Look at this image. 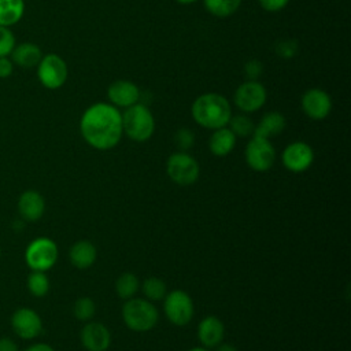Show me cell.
Wrapping results in <instances>:
<instances>
[{
  "label": "cell",
  "mask_w": 351,
  "mask_h": 351,
  "mask_svg": "<svg viewBox=\"0 0 351 351\" xmlns=\"http://www.w3.org/2000/svg\"><path fill=\"white\" fill-rule=\"evenodd\" d=\"M80 130L90 147L100 151L111 149L119 143L123 133L122 115L112 104H92L81 117Z\"/></svg>",
  "instance_id": "6da1fadb"
},
{
  "label": "cell",
  "mask_w": 351,
  "mask_h": 351,
  "mask_svg": "<svg viewBox=\"0 0 351 351\" xmlns=\"http://www.w3.org/2000/svg\"><path fill=\"white\" fill-rule=\"evenodd\" d=\"M191 112L197 125L211 130L226 126L232 117L230 103L219 93L200 95L195 99Z\"/></svg>",
  "instance_id": "7a4b0ae2"
},
{
  "label": "cell",
  "mask_w": 351,
  "mask_h": 351,
  "mask_svg": "<svg viewBox=\"0 0 351 351\" xmlns=\"http://www.w3.org/2000/svg\"><path fill=\"white\" fill-rule=\"evenodd\" d=\"M122 319L134 332L151 330L159 319V313L152 302L140 298H130L122 306Z\"/></svg>",
  "instance_id": "3957f363"
},
{
  "label": "cell",
  "mask_w": 351,
  "mask_h": 351,
  "mask_svg": "<svg viewBox=\"0 0 351 351\" xmlns=\"http://www.w3.org/2000/svg\"><path fill=\"white\" fill-rule=\"evenodd\" d=\"M122 115V130L133 141L143 143L151 138L155 130V119L152 112L144 104H133L128 107Z\"/></svg>",
  "instance_id": "277c9868"
},
{
  "label": "cell",
  "mask_w": 351,
  "mask_h": 351,
  "mask_svg": "<svg viewBox=\"0 0 351 351\" xmlns=\"http://www.w3.org/2000/svg\"><path fill=\"white\" fill-rule=\"evenodd\" d=\"M166 171L169 178L178 185H192L197 181L200 167L197 160L188 152H174L166 162Z\"/></svg>",
  "instance_id": "5b68a950"
},
{
  "label": "cell",
  "mask_w": 351,
  "mask_h": 351,
  "mask_svg": "<svg viewBox=\"0 0 351 351\" xmlns=\"http://www.w3.org/2000/svg\"><path fill=\"white\" fill-rule=\"evenodd\" d=\"M58 245L48 237L34 239L25 251V261L32 270L47 271L58 261Z\"/></svg>",
  "instance_id": "8992f818"
},
{
  "label": "cell",
  "mask_w": 351,
  "mask_h": 351,
  "mask_svg": "<svg viewBox=\"0 0 351 351\" xmlns=\"http://www.w3.org/2000/svg\"><path fill=\"white\" fill-rule=\"evenodd\" d=\"M69 75V69L63 58L58 53L43 55L37 64V77L40 84L47 89H59L64 85Z\"/></svg>",
  "instance_id": "52a82bcc"
},
{
  "label": "cell",
  "mask_w": 351,
  "mask_h": 351,
  "mask_svg": "<svg viewBox=\"0 0 351 351\" xmlns=\"http://www.w3.org/2000/svg\"><path fill=\"white\" fill-rule=\"evenodd\" d=\"M163 310L167 319L176 326H184L191 322L195 313L192 298L182 289H174L165 296Z\"/></svg>",
  "instance_id": "ba28073f"
},
{
  "label": "cell",
  "mask_w": 351,
  "mask_h": 351,
  "mask_svg": "<svg viewBox=\"0 0 351 351\" xmlns=\"http://www.w3.org/2000/svg\"><path fill=\"white\" fill-rule=\"evenodd\" d=\"M247 165L258 173L271 169L276 160V149L269 138L252 136L244 151Z\"/></svg>",
  "instance_id": "9c48e42d"
},
{
  "label": "cell",
  "mask_w": 351,
  "mask_h": 351,
  "mask_svg": "<svg viewBox=\"0 0 351 351\" xmlns=\"http://www.w3.org/2000/svg\"><path fill=\"white\" fill-rule=\"evenodd\" d=\"M266 89L256 80H248L237 86L234 92V104L244 112H255L266 103Z\"/></svg>",
  "instance_id": "30bf717a"
},
{
  "label": "cell",
  "mask_w": 351,
  "mask_h": 351,
  "mask_svg": "<svg viewBox=\"0 0 351 351\" xmlns=\"http://www.w3.org/2000/svg\"><path fill=\"white\" fill-rule=\"evenodd\" d=\"M313 160L314 151L304 141H293L288 144L281 154L282 165L292 173L306 171L313 165Z\"/></svg>",
  "instance_id": "8fae6325"
},
{
  "label": "cell",
  "mask_w": 351,
  "mask_h": 351,
  "mask_svg": "<svg viewBox=\"0 0 351 351\" xmlns=\"http://www.w3.org/2000/svg\"><path fill=\"white\" fill-rule=\"evenodd\" d=\"M12 330L25 340L37 337L43 330V322L40 315L27 307L18 308L11 317Z\"/></svg>",
  "instance_id": "7c38bea8"
},
{
  "label": "cell",
  "mask_w": 351,
  "mask_h": 351,
  "mask_svg": "<svg viewBox=\"0 0 351 351\" xmlns=\"http://www.w3.org/2000/svg\"><path fill=\"white\" fill-rule=\"evenodd\" d=\"M302 110L310 119L321 121L329 115L332 110V99L325 90L311 88L302 96Z\"/></svg>",
  "instance_id": "4fadbf2b"
},
{
  "label": "cell",
  "mask_w": 351,
  "mask_h": 351,
  "mask_svg": "<svg viewBox=\"0 0 351 351\" xmlns=\"http://www.w3.org/2000/svg\"><path fill=\"white\" fill-rule=\"evenodd\" d=\"M81 343L86 351H106L111 344V333L106 325L89 322L81 329Z\"/></svg>",
  "instance_id": "5bb4252c"
},
{
  "label": "cell",
  "mask_w": 351,
  "mask_h": 351,
  "mask_svg": "<svg viewBox=\"0 0 351 351\" xmlns=\"http://www.w3.org/2000/svg\"><path fill=\"white\" fill-rule=\"evenodd\" d=\"M107 96L114 106L128 108L138 101L140 90L137 85L133 84L132 81L118 80L108 86Z\"/></svg>",
  "instance_id": "9a60e30c"
},
{
  "label": "cell",
  "mask_w": 351,
  "mask_h": 351,
  "mask_svg": "<svg viewBox=\"0 0 351 351\" xmlns=\"http://www.w3.org/2000/svg\"><path fill=\"white\" fill-rule=\"evenodd\" d=\"M225 336L223 322L214 317H204L197 326V339L206 348H215L219 343H222Z\"/></svg>",
  "instance_id": "2e32d148"
},
{
  "label": "cell",
  "mask_w": 351,
  "mask_h": 351,
  "mask_svg": "<svg viewBox=\"0 0 351 351\" xmlns=\"http://www.w3.org/2000/svg\"><path fill=\"white\" fill-rule=\"evenodd\" d=\"M18 211L26 221H37L45 211V200L37 191L29 189L22 192L18 199Z\"/></svg>",
  "instance_id": "e0dca14e"
},
{
  "label": "cell",
  "mask_w": 351,
  "mask_h": 351,
  "mask_svg": "<svg viewBox=\"0 0 351 351\" xmlns=\"http://www.w3.org/2000/svg\"><path fill=\"white\" fill-rule=\"evenodd\" d=\"M10 58L14 64H16L21 69H33L37 67L43 58V52L40 47L34 43H21L15 44L14 49L10 53Z\"/></svg>",
  "instance_id": "ac0fdd59"
},
{
  "label": "cell",
  "mask_w": 351,
  "mask_h": 351,
  "mask_svg": "<svg viewBox=\"0 0 351 351\" xmlns=\"http://www.w3.org/2000/svg\"><path fill=\"white\" fill-rule=\"evenodd\" d=\"M69 258L74 267L84 270L95 263L97 258V250L93 243L88 240H80L71 245Z\"/></svg>",
  "instance_id": "d6986e66"
},
{
  "label": "cell",
  "mask_w": 351,
  "mask_h": 351,
  "mask_svg": "<svg viewBox=\"0 0 351 351\" xmlns=\"http://www.w3.org/2000/svg\"><path fill=\"white\" fill-rule=\"evenodd\" d=\"M285 125H287V121L281 112L270 111V112H266L261 118L259 123L254 129L252 136L262 137V138H270L273 136H278L285 129Z\"/></svg>",
  "instance_id": "ffe728a7"
},
{
  "label": "cell",
  "mask_w": 351,
  "mask_h": 351,
  "mask_svg": "<svg viewBox=\"0 0 351 351\" xmlns=\"http://www.w3.org/2000/svg\"><path fill=\"white\" fill-rule=\"evenodd\" d=\"M234 145H236V136L226 126L215 129L208 140V148L211 154L215 156L229 155L233 151Z\"/></svg>",
  "instance_id": "44dd1931"
},
{
  "label": "cell",
  "mask_w": 351,
  "mask_h": 351,
  "mask_svg": "<svg viewBox=\"0 0 351 351\" xmlns=\"http://www.w3.org/2000/svg\"><path fill=\"white\" fill-rule=\"evenodd\" d=\"M25 0H0V25L11 27L25 14Z\"/></svg>",
  "instance_id": "7402d4cb"
},
{
  "label": "cell",
  "mask_w": 351,
  "mask_h": 351,
  "mask_svg": "<svg viewBox=\"0 0 351 351\" xmlns=\"http://www.w3.org/2000/svg\"><path fill=\"white\" fill-rule=\"evenodd\" d=\"M140 288V281L133 273H123L115 281V291L121 299L133 298Z\"/></svg>",
  "instance_id": "603a6c76"
},
{
  "label": "cell",
  "mask_w": 351,
  "mask_h": 351,
  "mask_svg": "<svg viewBox=\"0 0 351 351\" xmlns=\"http://www.w3.org/2000/svg\"><path fill=\"white\" fill-rule=\"evenodd\" d=\"M203 4L210 14L226 18L239 10L241 0H203Z\"/></svg>",
  "instance_id": "cb8c5ba5"
},
{
  "label": "cell",
  "mask_w": 351,
  "mask_h": 351,
  "mask_svg": "<svg viewBox=\"0 0 351 351\" xmlns=\"http://www.w3.org/2000/svg\"><path fill=\"white\" fill-rule=\"evenodd\" d=\"M143 293L145 295L147 300L159 302L165 299L167 288L165 281L160 280L159 277H148L143 282Z\"/></svg>",
  "instance_id": "d4e9b609"
},
{
  "label": "cell",
  "mask_w": 351,
  "mask_h": 351,
  "mask_svg": "<svg viewBox=\"0 0 351 351\" xmlns=\"http://www.w3.org/2000/svg\"><path fill=\"white\" fill-rule=\"evenodd\" d=\"M27 288L33 296H37V298L45 296L49 291V280L45 271L32 270V273L27 277Z\"/></svg>",
  "instance_id": "484cf974"
},
{
  "label": "cell",
  "mask_w": 351,
  "mask_h": 351,
  "mask_svg": "<svg viewBox=\"0 0 351 351\" xmlns=\"http://www.w3.org/2000/svg\"><path fill=\"white\" fill-rule=\"evenodd\" d=\"M230 125V130L233 132V134L236 137H248L251 134H254V129H255V125L252 122V119L247 115H234V117H230V121L229 123Z\"/></svg>",
  "instance_id": "4316f807"
},
{
  "label": "cell",
  "mask_w": 351,
  "mask_h": 351,
  "mask_svg": "<svg viewBox=\"0 0 351 351\" xmlns=\"http://www.w3.org/2000/svg\"><path fill=\"white\" fill-rule=\"evenodd\" d=\"M95 311H96V304L88 296L77 299L73 307L74 317L80 321H89L95 315Z\"/></svg>",
  "instance_id": "83f0119b"
},
{
  "label": "cell",
  "mask_w": 351,
  "mask_h": 351,
  "mask_svg": "<svg viewBox=\"0 0 351 351\" xmlns=\"http://www.w3.org/2000/svg\"><path fill=\"white\" fill-rule=\"evenodd\" d=\"M15 44L16 40L12 30L7 26L0 25V56H10Z\"/></svg>",
  "instance_id": "f1b7e54d"
},
{
  "label": "cell",
  "mask_w": 351,
  "mask_h": 351,
  "mask_svg": "<svg viewBox=\"0 0 351 351\" xmlns=\"http://www.w3.org/2000/svg\"><path fill=\"white\" fill-rule=\"evenodd\" d=\"M174 143H176V145L178 147L180 151L186 152L195 144V134L191 129H186V128L178 129L174 134Z\"/></svg>",
  "instance_id": "f546056e"
},
{
  "label": "cell",
  "mask_w": 351,
  "mask_h": 351,
  "mask_svg": "<svg viewBox=\"0 0 351 351\" xmlns=\"http://www.w3.org/2000/svg\"><path fill=\"white\" fill-rule=\"evenodd\" d=\"M298 51V43L296 41H281L277 44L276 47V52L281 56V58H292Z\"/></svg>",
  "instance_id": "4dcf8cb0"
},
{
  "label": "cell",
  "mask_w": 351,
  "mask_h": 351,
  "mask_svg": "<svg viewBox=\"0 0 351 351\" xmlns=\"http://www.w3.org/2000/svg\"><path fill=\"white\" fill-rule=\"evenodd\" d=\"M262 70H263V64L256 59L247 62L244 66V73L248 80H256L261 75Z\"/></svg>",
  "instance_id": "1f68e13d"
},
{
  "label": "cell",
  "mask_w": 351,
  "mask_h": 351,
  "mask_svg": "<svg viewBox=\"0 0 351 351\" xmlns=\"http://www.w3.org/2000/svg\"><path fill=\"white\" fill-rule=\"evenodd\" d=\"M261 7L269 12H277L287 7L289 0H258Z\"/></svg>",
  "instance_id": "d6a6232c"
},
{
  "label": "cell",
  "mask_w": 351,
  "mask_h": 351,
  "mask_svg": "<svg viewBox=\"0 0 351 351\" xmlns=\"http://www.w3.org/2000/svg\"><path fill=\"white\" fill-rule=\"evenodd\" d=\"M14 63L10 56H0V78H10L14 73Z\"/></svg>",
  "instance_id": "836d02e7"
},
{
  "label": "cell",
  "mask_w": 351,
  "mask_h": 351,
  "mask_svg": "<svg viewBox=\"0 0 351 351\" xmlns=\"http://www.w3.org/2000/svg\"><path fill=\"white\" fill-rule=\"evenodd\" d=\"M0 351H18V347L12 339L0 337Z\"/></svg>",
  "instance_id": "e575fe53"
},
{
  "label": "cell",
  "mask_w": 351,
  "mask_h": 351,
  "mask_svg": "<svg viewBox=\"0 0 351 351\" xmlns=\"http://www.w3.org/2000/svg\"><path fill=\"white\" fill-rule=\"evenodd\" d=\"M25 351H55L49 344L45 343H36L30 347H27Z\"/></svg>",
  "instance_id": "d590c367"
},
{
  "label": "cell",
  "mask_w": 351,
  "mask_h": 351,
  "mask_svg": "<svg viewBox=\"0 0 351 351\" xmlns=\"http://www.w3.org/2000/svg\"><path fill=\"white\" fill-rule=\"evenodd\" d=\"M215 351H237V348L233 344H228V343H219L217 346Z\"/></svg>",
  "instance_id": "8d00e7d4"
},
{
  "label": "cell",
  "mask_w": 351,
  "mask_h": 351,
  "mask_svg": "<svg viewBox=\"0 0 351 351\" xmlns=\"http://www.w3.org/2000/svg\"><path fill=\"white\" fill-rule=\"evenodd\" d=\"M177 3H180V4H192V3H195L196 0H176Z\"/></svg>",
  "instance_id": "74e56055"
},
{
  "label": "cell",
  "mask_w": 351,
  "mask_h": 351,
  "mask_svg": "<svg viewBox=\"0 0 351 351\" xmlns=\"http://www.w3.org/2000/svg\"><path fill=\"white\" fill-rule=\"evenodd\" d=\"M189 351H210V350L206 347H195V348H191Z\"/></svg>",
  "instance_id": "f35d334b"
},
{
  "label": "cell",
  "mask_w": 351,
  "mask_h": 351,
  "mask_svg": "<svg viewBox=\"0 0 351 351\" xmlns=\"http://www.w3.org/2000/svg\"><path fill=\"white\" fill-rule=\"evenodd\" d=\"M0 256H1V247H0Z\"/></svg>",
  "instance_id": "ab89813d"
}]
</instances>
